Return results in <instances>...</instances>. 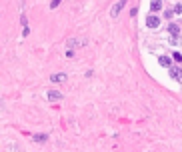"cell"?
<instances>
[{
	"mask_svg": "<svg viewBox=\"0 0 182 152\" xmlns=\"http://www.w3.org/2000/svg\"><path fill=\"white\" fill-rule=\"evenodd\" d=\"M146 26L148 28H158L160 26V18L158 16H148L146 18Z\"/></svg>",
	"mask_w": 182,
	"mask_h": 152,
	"instance_id": "obj_1",
	"label": "cell"
},
{
	"mask_svg": "<svg viewBox=\"0 0 182 152\" xmlns=\"http://www.w3.org/2000/svg\"><path fill=\"white\" fill-rule=\"evenodd\" d=\"M124 4H126V0H118V2H116V4L112 6V10H110V14H112V16H118V12L122 10V6H124Z\"/></svg>",
	"mask_w": 182,
	"mask_h": 152,
	"instance_id": "obj_2",
	"label": "cell"
},
{
	"mask_svg": "<svg viewBox=\"0 0 182 152\" xmlns=\"http://www.w3.org/2000/svg\"><path fill=\"white\" fill-rule=\"evenodd\" d=\"M48 100H62V92H58V90H48Z\"/></svg>",
	"mask_w": 182,
	"mask_h": 152,
	"instance_id": "obj_3",
	"label": "cell"
},
{
	"mask_svg": "<svg viewBox=\"0 0 182 152\" xmlns=\"http://www.w3.org/2000/svg\"><path fill=\"white\" fill-rule=\"evenodd\" d=\"M50 80H52V82H64V80H66V74H64V72L52 74V76H50Z\"/></svg>",
	"mask_w": 182,
	"mask_h": 152,
	"instance_id": "obj_4",
	"label": "cell"
},
{
	"mask_svg": "<svg viewBox=\"0 0 182 152\" xmlns=\"http://www.w3.org/2000/svg\"><path fill=\"white\" fill-rule=\"evenodd\" d=\"M160 8H162V2H160V0H152V2H150V10H152V12H158Z\"/></svg>",
	"mask_w": 182,
	"mask_h": 152,
	"instance_id": "obj_5",
	"label": "cell"
},
{
	"mask_svg": "<svg viewBox=\"0 0 182 152\" xmlns=\"http://www.w3.org/2000/svg\"><path fill=\"white\" fill-rule=\"evenodd\" d=\"M168 32H170L172 36H178V32H180V28H178V24H170V26H168Z\"/></svg>",
	"mask_w": 182,
	"mask_h": 152,
	"instance_id": "obj_6",
	"label": "cell"
},
{
	"mask_svg": "<svg viewBox=\"0 0 182 152\" xmlns=\"http://www.w3.org/2000/svg\"><path fill=\"white\" fill-rule=\"evenodd\" d=\"M170 64H172V58H168V56H160V66H166V68H168Z\"/></svg>",
	"mask_w": 182,
	"mask_h": 152,
	"instance_id": "obj_7",
	"label": "cell"
},
{
	"mask_svg": "<svg viewBox=\"0 0 182 152\" xmlns=\"http://www.w3.org/2000/svg\"><path fill=\"white\" fill-rule=\"evenodd\" d=\"M170 76L178 80V78H182V70L180 68H170Z\"/></svg>",
	"mask_w": 182,
	"mask_h": 152,
	"instance_id": "obj_8",
	"label": "cell"
},
{
	"mask_svg": "<svg viewBox=\"0 0 182 152\" xmlns=\"http://www.w3.org/2000/svg\"><path fill=\"white\" fill-rule=\"evenodd\" d=\"M34 140H36V142H46V140H48V136H46V134H36V136H34Z\"/></svg>",
	"mask_w": 182,
	"mask_h": 152,
	"instance_id": "obj_9",
	"label": "cell"
},
{
	"mask_svg": "<svg viewBox=\"0 0 182 152\" xmlns=\"http://www.w3.org/2000/svg\"><path fill=\"white\" fill-rule=\"evenodd\" d=\"M66 46H70V48H72V46H82V40H68Z\"/></svg>",
	"mask_w": 182,
	"mask_h": 152,
	"instance_id": "obj_10",
	"label": "cell"
},
{
	"mask_svg": "<svg viewBox=\"0 0 182 152\" xmlns=\"http://www.w3.org/2000/svg\"><path fill=\"white\" fill-rule=\"evenodd\" d=\"M172 58H174L176 62H182V54H180V52H174V56H172Z\"/></svg>",
	"mask_w": 182,
	"mask_h": 152,
	"instance_id": "obj_11",
	"label": "cell"
},
{
	"mask_svg": "<svg viewBox=\"0 0 182 152\" xmlns=\"http://www.w3.org/2000/svg\"><path fill=\"white\" fill-rule=\"evenodd\" d=\"M174 12H176V14H182V4H176V6H174Z\"/></svg>",
	"mask_w": 182,
	"mask_h": 152,
	"instance_id": "obj_12",
	"label": "cell"
},
{
	"mask_svg": "<svg viewBox=\"0 0 182 152\" xmlns=\"http://www.w3.org/2000/svg\"><path fill=\"white\" fill-rule=\"evenodd\" d=\"M172 14H174V10H166V12H164L166 18H172Z\"/></svg>",
	"mask_w": 182,
	"mask_h": 152,
	"instance_id": "obj_13",
	"label": "cell"
},
{
	"mask_svg": "<svg viewBox=\"0 0 182 152\" xmlns=\"http://www.w3.org/2000/svg\"><path fill=\"white\" fill-rule=\"evenodd\" d=\"M58 4H60V0H52V2H50V8H56Z\"/></svg>",
	"mask_w": 182,
	"mask_h": 152,
	"instance_id": "obj_14",
	"label": "cell"
},
{
	"mask_svg": "<svg viewBox=\"0 0 182 152\" xmlns=\"http://www.w3.org/2000/svg\"><path fill=\"white\" fill-rule=\"evenodd\" d=\"M180 80H182V78H180Z\"/></svg>",
	"mask_w": 182,
	"mask_h": 152,
	"instance_id": "obj_15",
	"label": "cell"
}]
</instances>
